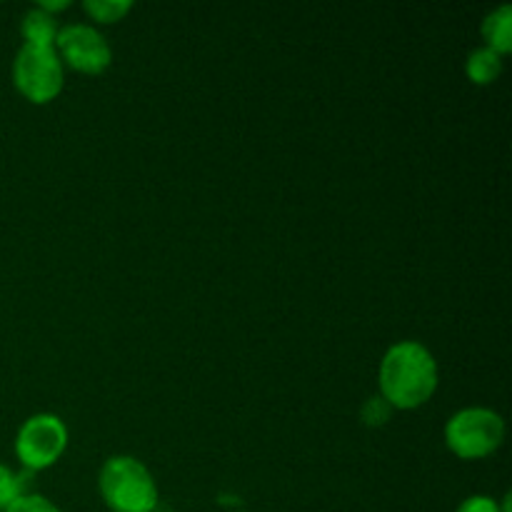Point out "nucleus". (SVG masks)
Here are the masks:
<instances>
[{"label":"nucleus","instance_id":"12","mask_svg":"<svg viewBox=\"0 0 512 512\" xmlns=\"http://www.w3.org/2000/svg\"><path fill=\"white\" fill-rule=\"evenodd\" d=\"M390 405L385 403L383 398H370L368 403L363 405V423L368 428H378V425H385L390 418Z\"/></svg>","mask_w":512,"mask_h":512},{"label":"nucleus","instance_id":"2","mask_svg":"<svg viewBox=\"0 0 512 512\" xmlns=\"http://www.w3.org/2000/svg\"><path fill=\"white\" fill-rule=\"evenodd\" d=\"M100 495L113 512H155L158 485L140 460L113 455L100 470Z\"/></svg>","mask_w":512,"mask_h":512},{"label":"nucleus","instance_id":"10","mask_svg":"<svg viewBox=\"0 0 512 512\" xmlns=\"http://www.w3.org/2000/svg\"><path fill=\"white\" fill-rule=\"evenodd\" d=\"M133 3L128 0H85L83 10L98 23H118L130 13Z\"/></svg>","mask_w":512,"mask_h":512},{"label":"nucleus","instance_id":"1","mask_svg":"<svg viewBox=\"0 0 512 512\" xmlns=\"http://www.w3.org/2000/svg\"><path fill=\"white\" fill-rule=\"evenodd\" d=\"M438 390V363L415 340L393 345L380 363V398L398 410H415Z\"/></svg>","mask_w":512,"mask_h":512},{"label":"nucleus","instance_id":"13","mask_svg":"<svg viewBox=\"0 0 512 512\" xmlns=\"http://www.w3.org/2000/svg\"><path fill=\"white\" fill-rule=\"evenodd\" d=\"M5 512H60L55 508L50 500H45L43 495H35V493H25L15 500Z\"/></svg>","mask_w":512,"mask_h":512},{"label":"nucleus","instance_id":"5","mask_svg":"<svg viewBox=\"0 0 512 512\" xmlns=\"http://www.w3.org/2000/svg\"><path fill=\"white\" fill-rule=\"evenodd\" d=\"M68 448V428L58 415L40 413L23 423L15 438V455L28 473L50 468Z\"/></svg>","mask_w":512,"mask_h":512},{"label":"nucleus","instance_id":"11","mask_svg":"<svg viewBox=\"0 0 512 512\" xmlns=\"http://www.w3.org/2000/svg\"><path fill=\"white\" fill-rule=\"evenodd\" d=\"M20 495H25V478L15 475L8 465L0 463V512L8 510Z\"/></svg>","mask_w":512,"mask_h":512},{"label":"nucleus","instance_id":"7","mask_svg":"<svg viewBox=\"0 0 512 512\" xmlns=\"http://www.w3.org/2000/svg\"><path fill=\"white\" fill-rule=\"evenodd\" d=\"M483 38H485V48L498 53L503 58L505 53L512 50V8L510 5H500L498 10L488 15L483 20Z\"/></svg>","mask_w":512,"mask_h":512},{"label":"nucleus","instance_id":"9","mask_svg":"<svg viewBox=\"0 0 512 512\" xmlns=\"http://www.w3.org/2000/svg\"><path fill=\"white\" fill-rule=\"evenodd\" d=\"M465 73H468L470 83L475 85H490L500 78L503 73V58L488 48L473 50L465 63Z\"/></svg>","mask_w":512,"mask_h":512},{"label":"nucleus","instance_id":"3","mask_svg":"<svg viewBox=\"0 0 512 512\" xmlns=\"http://www.w3.org/2000/svg\"><path fill=\"white\" fill-rule=\"evenodd\" d=\"M505 423L488 408L455 413L445 425V445L463 460H483L503 445Z\"/></svg>","mask_w":512,"mask_h":512},{"label":"nucleus","instance_id":"6","mask_svg":"<svg viewBox=\"0 0 512 512\" xmlns=\"http://www.w3.org/2000/svg\"><path fill=\"white\" fill-rule=\"evenodd\" d=\"M55 53H58L60 63L85 75L105 73L113 63V50H110L105 35L85 23L60 28L58 38H55Z\"/></svg>","mask_w":512,"mask_h":512},{"label":"nucleus","instance_id":"8","mask_svg":"<svg viewBox=\"0 0 512 512\" xmlns=\"http://www.w3.org/2000/svg\"><path fill=\"white\" fill-rule=\"evenodd\" d=\"M23 38L25 45H38V48H55V38H58V23L55 15L45 13V10L35 8L28 10L23 18Z\"/></svg>","mask_w":512,"mask_h":512},{"label":"nucleus","instance_id":"4","mask_svg":"<svg viewBox=\"0 0 512 512\" xmlns=\"http://www.w3.org/2000/svg\"><path fill=\"white\" fill-rule=\"evenodd\" d=\"M13 83L30 103L45 105L63 90V63L55 48L23 45L13 63Z\"/></svg>","mask_w":512,"mask_h":512},{"label":"nucleus","instance_id":"14","mask_svg":"<svg viewBox=\"0 0 512 512\" xmlns=\"http://www.w3.org/2000/svg\"><path fill=\"white\" fill-rule=\"evenodd\" d=\"M458 512H500V508L488 495H473V498H468L460 505Z\"/></svg>","mask_w":512,"mask_h":512}]
</instances>
